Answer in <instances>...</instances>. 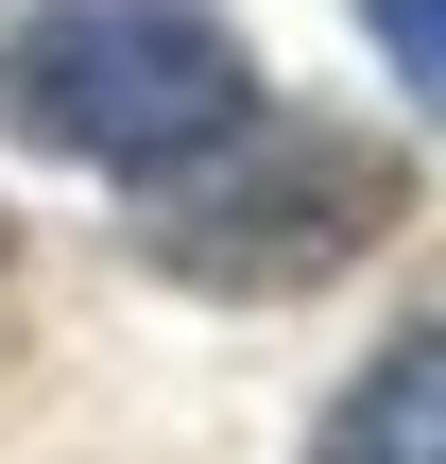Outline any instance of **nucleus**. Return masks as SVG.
Here are the masks:
<instances>
[{
  "mask_svg": "<svg viewBox=\"0 0 446 464\" xmlns=\"http://www.w3.org/2000/svg\"><path fill=\"white\" fill-rule=\"evenodd\" d=\"M309 464H446V310L430 327H395L361 379H344V413H327V448Z\"/></svg>",
  "mask_w": 446,
  "mask_h": 464,
  "instance_id": "obj_3",
  "label": "nucleus"
},
{
  "mask_svg": "<svg viewBox=\"0 0 446 464\" xmlns=\"http://www.w3.org/2000/svg\"><path fill=\"white\" fill-rule=\"evenodd\" d=\"M378 34H395V52H413V69L446 86V0H378Z\"/></svg>",
  "mask_w": 446,
  "mask_h": 464,
  "instance_id": "obj_4",
  "label": "nucleus"
},
{
  "mask_svg": "<svg viewBox=\"0 0 446 464\" xmlns=\"http://www.w3.org/2000/svg\"><path fill=\"white\" fill-rule=\"evenodd\" d=\"M395 224H413V155L327 121V103H258L189 172L138 189V258L189 276V293H309V276L378 258Z\"/></svg>",
  "mask_w": 446,
  "mask_h": 464,
  "instance_id": "obj_1",
  "label": "nucleus"
},
{
  "mask_svg": "<svg viewBox=\"0 0 446 464\" xmlns=\"http://www.w3.org/2000/svg\"><path fill=\"white\" fill-rule=\"evenodd\" d=\"M0 121L86 172H189L223 121H258V52L223 0H17L0 34Z\"/></svg>",
  "mask_w": 446,
  "mask_h": 464,
  "instance_id": "obj_2",
  "label": "nucleus"
}]
</instances>
